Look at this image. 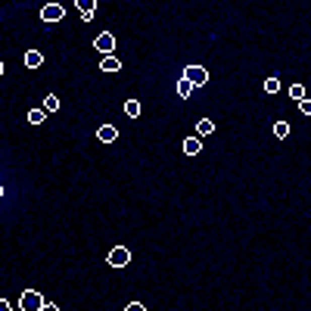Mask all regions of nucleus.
<instances>
[{"mask_svg": "<svg viewBox=\"0 0 311 311\" xmlns=\"http://www.w3.org/2000/svg\"><path fill=\"white\" fill-rule=\"evenodd\" d=\"M19 308L22 311H41L44 308V296H41L38 289H25L22 299H19Z\"/></svg>", "mask_w": 311, "mask_h": 311, "instance_id": "obj_1", "label": "nucleus"}, {"mask_svg": "<svg viewBox=\"0 0 311 311\" xmlns=\"http://www.w3.org/2000/svg\"><path fill=\"white\" fill-rule=\"evenodd\" d=\"M184 81L193 84V87H203V84L209 81V72H206L203 66H187V69H184Z\"/></svg>", "mask_w": 311, "mask_h": 311, "instance_id": "obj_2", "label": "nucleus"}, {"mask_svg": "<svg viewBox=\"0 0 311 311\" xmlns=\"http://www.w3.org/2000/svg\"><path fill=\"white\" fill-rule=\"evenodd\" d=\"M94 47L103 53V56H112V50H115V38H112L109 31H103V34H97V38H94Z\"/></svg>", "mask_w": 311, "mask_h": 311, "instance_id": "obj_3", "label": "nucleus"}, {"mask_svg": "<svg viewBox=\"0 0 311 311\" xmlns=\"http://www.w3.org/2000/svg\"><path fill=\"white\" fill-rule=\"evenodd\" d=\"M63 16H66V7H63V4H47V7L41 10V19H44V22H59Z\"/></svg>", "mask_w": 311, "mask_h": 311, "instance_id": "obj_4", "label": "nucleus"}, {"mask_svg": "<svg viewBox=\"0 0 311 311\" xmlns=\"http://www.w3.org/2000/svg\"><path fill=\"white\" fill-rule=\"evenodd\" d=\"M128 262H131V252H128L125 246H115L112 252H109V265L112 268H125Z\"/></svg>", "mask_w": 311, "mask_h": 311, "instance_id": "obj_5", "label": "nucleus"}, {"mask_svg": "<svg viewBox=\"0 0 311 311\" xmlns=\"http://www.w3.org/2000/svg\"><path fill=\"white\" fill-rule=\"evenodd\" d=\"M78 10H81V19L90 22V19H94V13H97V0H78Z\"/></svg>", "mask_w": 311, "mask_h": 311, "instance_id": "obj_6", "label": "nucleus"}, {"mask_svg": "<svg viewBox=\"0 0 311 311\" xmlns=\"http://www.w3.org/2000/svg\"><path fill=\"white\" fill-rule=\"evenodd\" d=\"M97 137H100V143H112V140L118 137V131H115L112 125H100V128H97Z\"/></svg>", "mask_w": 311, "mask_h": 311, "instance_id": "obj_7", "label": "nucleus"}, {"mask_svg": "<svg viewBox=\"0 0 311 311\" xmlns=\"http://www.w3.org/2000/svg\"><path fill=\"white\" fill-rule=\"evenodd\" d=\"M199 150H203V143H199L196 137H187V140H184V153H187V156H199Z\"/></svg>", "mask_w": 311, "mask_h": 311, "instance_id": "obj_8", "label": "nucleus"}, {"mask_svg": "<svg viewBox=\"0 0 311 311\" xmlns=\"http://www.w3.org/2000/svg\"><path fill=\"white\" fill-rule=\"evenodd\" d=\"M103 72H118L121 69V63H118V56H115V53H112V56H103Z\"/></svg>", "mask_w": 311, "mask_h": 311, "instance_id": "obj_9", "label": "nucleus"}, {"mask_svg": "<svg viewBox=\"0 0 311 311\" xmlns=\"http://www.w3.org/2000/svg\"><path fill=\"white\" fill-rule=\"evenodd\" d=\"M41 63H44V56H41L38 50H28V53H25V66H28V69H38Z\"/></svg>", "mask_w": 311, "mask_h": 311, "instance_id": "obj_10", "label": "nucleus"}, {"mask_svg": "<svg viewBox=\"0 0 311 311\" xmlns=\"http://www.w3.org/2000/svg\"><path fill=\"white\" fill-rule=\"evenodd\" d=\"M125 115H128V118H137V115H140V100H128V103H125Z\"/></svg>", "mask_w": 311, "mask_h": 311, "instance_id": "obj_11", "label": "nucleus"}, {"mask_svg": "<svg viewBox=\"0 0 311 311\" xmlns=\"http://www.w3.org/2000/svg\"><path fill=\"white\" fill-rule=\"evenodd\" d=\"M215 131V121L212 118H199L196 121V134H212Z\"/></svg>", "mask_w": 311, "mask_h": 311, "instance_id": "obj_12", "label": "nucleus"}, {"mask_svg": "<svg viewBox=\"0 0 311 311\" xmlns=\"http://www.w3.org/2000/svg\"><path fill=\"white\" fill-rule=\"evenodd\" d=\"M190 94H193V84H187L184 78H180V81H177V97H180V100H187Z\"/></svg>", "mask_w": 311, "mask_h": 311, "instance_id": "obj_13", "label": "nucleus"}, {"mask_svg": "<svg viewBox=\"0 0 311 311\" xmlns=\"http://www.w3.org/2000/svg\"><path fill=\"white\" fill-rule=\"evenodd\" d=\"M44 118H47L44 109H31V112H28V121H31V125H44Z\"/></svg>", "mask_w": 311, "mask_h": 311, "instance_id": "obj_14", "label": "nucleus"}, {"mask_svg": "<svg viewBox=\"0 0 311 311\" xmlns=\"http://www.w3.org/2000/svg\"><path fill=\"white\" fill-rule=\"evenodd\" d=\"M59 109V100L53 97V94H47V100H44V112H56Z\"/></svg>", "mask_w": 311, "mask_h": 311, "instance_id": "obj_15", "label": "nucleus"}, {"mask_svg": "<svg viewBox=\"0 0 311 311\" xmlns=\"http://www.w3.org/2000/svg\"><path fill=\"white\" fill-rule=\"evenodd\" d=\"M289 97L296 100V103H299V100H305V87H302V84H292V87H289Z\"/></svg>", "mask_w": 311, "mask_h": 311, "instance_id": "obj_16", "label": "nucleus"}, {"mask_svg": "<svg viewBox=\"0 0 311 311\" xmlns=\"http://www.w3.org/2000/svg\"><path fill=\"white\" fill-rule=\"evenodd\" d=\"M265 90H268V94H277V90H280V81H277V78H268V81H265Z\"/></svg>", "mask_w": 311, "mask_h": 311, "instance_id": "obj_17", "label": "nucleus"}, {"mask_svg": "<svg viewBox=\"0 0 311 311\" xmlns=\"http://www.w3.org/2000/svg\"><path fill=\"white\" fill-rule=\"evenodd\" d=\"M274 134H277V137H286V134H289V125H286V121H277V125H274Z\"/></svg>", "mask_w": 311, "mask_h": 311, "instance_id": "obj_18", "label": "nucleus"}, {"mask_svg": "<svg viewBox=\"0 0 311 311\" xmlns=\"http://www.w3.org/2000/svg\"><path fill=\"white\" fill-rule=\"evenodd\" d=\"M299 109H302L305 115H311V100H299Z\"/></svg>", "mask_w": 311, "mask_h": 311, "instance_id": "obj_19", "label": "nucleus"}, {"mask_svg": "<svg viewBox=\"0 0 311 311\" xmlns=\"http://www.w3.org/2000/svg\"><path fill=\"white\" fill-rule=\"evenodd\" d=\"M125 311H146V308H143L140 302H131V305H128V308H125Z\"/></svg>", "mask_w": 311, "mask_h": 311, "instance_id": "obj_20", "label": "nucleus"}, {"mask_svg": "<svg viewBox=\"0 0 311 311\" xmlns=\"http://www.w3.org/2000/svg\"><path fill=\"white\" fill-rule=\"evenodd\" d=\"M0 311H10V302H7V299H0Z\"/></svg>", "mask_w": 311, "mask_h": 311, "instance_id": "obj_21", "label": "nucleus"}, {"mask_svg": "<svg viewBox=\"0 0 311 311\" xmlns=\"http://www.w3.org/2000/svg\"><path fill=\"white\" fill-rule=\"evenodd\" d=\"M41 311H59V308H56V305H44Z\"/></svg>", "mask_w": 311, "mask_h": 311, "instance_id": "obj_22", "label": "nucleus"}, {"mask_svg": "<svg viewBox=\"0 0 311 311\" xmlns=\"http://www.w3.org/2000/svg\"><path fill=\"white\" fill-rule=\"evenodd\" d=\"M0 75H4V63H0Z\"/></svg>", "mask_w": 311, "mask_h": 311, "instance_id": "obj_23", "label": "nucleus"}, {"mask_svg": "<svg viewBox=\"0 0 311 311\" xmlns=\"http://www.w3.org/2000/svg\"><path fill=\"white\" fill-rule=\"evenodd\" d=\"M0 199H4V187H0Z\"/></svg>", "mask_w": 311, "mask_h": 311, "instance_id": "obj_24", "label": "nucleus"}]
</instances>
